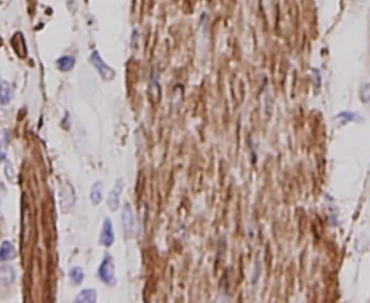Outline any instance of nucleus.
<instances>
[{
  "label": "nucleus",
  "mask_w": 370,
  "mask_h": 303,
  "mask_svg": "<svg viewBox=\"0 0 370 303\" xmlns=\"http://www.w3.org/2000/svg\"><path fill=\"white\" fill-rule=\"evenodd\" d=\"M16 255V250L14 245L9 241H5L0 246V261L13 260Z\"/></svg>",
  "instance_id": "6e6552de"
},
{
  "label": "nucleus",
  "mask_w": 370,
  "mask_h": 303,
  "mask_svg": "<svg viewBox=\"0 0 370 303\" xmlns=\"http://www.w3.org/2000/svg\"><path fill=\"white\" fill-rule=\"evenodd\" d=\"M4 158H5V154H4L3 150H2V145H0V161H3Z\"/></svg>",
  "instance_id": "2eb2a0df"
},
{
  "label": "nucleus",
  "mask_w": 370,
  "mask_h": 303,
  "mask_svg": "<svg viewBox=\"0 0 370 303\" xmlns=\"http://www.w3.org/2000/svg\"><path fill=\"white\" fill-rule=\"evenodd\" d=\"M12 45L15 49V52L17 53L19 57L24 58L27 56V48H26V41L25 38L21 32H16V34L12 38Z\"/></svg>",
  "instance_id": "423d86ee"
},
{
  "label": "nucleus",
  "mask_w": 370,
  "mask_h": 303,
  "mask_svg": "<svg viewBox=\"0 0 370 303\" xmlns=\"http://www.w3.org/2000/svg\"><path fill=\"white\" fill-rule=\"evenodd\" d=\"M121 225L125 234H132L135 228V218L133 210L130 204H125L123 207V213H121Z\"/></svg>",
  "instance_id": "7ed1b4c3"
},
{
  "label": "nucleus",
  "mask_w": 370,
  "mask_h": 303,
  "mask_svg": "<svg viewBox=\"0 0 370 303\" xmlns=\"http://www.w3.org/2000/svg\"><path fill=\"white\" fill-rule=\"evenodd\" d=\"M102 191H103V183L102 182H97L93 185L92 191H91V200L93 204H99L102 201Z\"/></svg>",
  "instance_id": "9b49d317"
},
{
  "label": "nucleus",
  "mask_w": 370,
  "mask_h": 303,
  "mask_svg": "<svg viewBox=\"0 0 370 303\" xmlns=\"http://www.w3.org/2000/svg\"><path fill=\"white\" fill-rule=\"evenodd\" d=\"M90 60H91L92 65L97 69V71L99 74H101V76L103 77L104 79L112 80L114 78L115 71L110 67H108V66L103 62V59L101 58V56H99L97 52H94L92 54Z\"/></svg>",
  "instance_id": "f257e3e1"
},
{
  "label": "nucleus",
  "mask_w": 370,
  "mask_h": 303,
  "mask_svg": "<svg viewBox=\"0 0 370 303\" xmlns=\"http://www.w3.org/2000/svg\"><path fill=\"white\" fill-rule=\"evenodd\" d=\"M361 98L364 103L368 104V105L370 106V84H367L362 87Z\"/></svg>",
  "instance_id": "4468645a"
},
{
  "label": "nucleus",
  "mask_w": 370,
  "mask_h": 303,
  "mask_svg": "<svg viewBox=\"0 0 370 303\" xmlns=\"http://www.w3.org/2000/svg\"><path fill=\"white\" fill-rule=\"evenodd\" d=\"M70 279L73 280L74 283H80L83 279H84V273H83V270L80 268H73L70 270Z\"/></svg>",
  "instance_id": "ddd939ff"
},
{
  "label": "nucleus",
  "mask_w": 370,
  "mask_h": 303,
  "mask_svg": "<svg viewBox=\"0 0 370 303\" xmlns=\"http://www.w3.org/2000/svg\"><path fill=\"white\" fill-rule=\"evenodd\" d=\"M16 278L14 269L9 266H4L0 268V284L8 286L12 284Z\"/></svg>",
  "instance_id": "0eeeda50"
},
{
  "label": "nucleus",
  "mask_w": 370,
  "mask_h": 303,
  "mask_svg": "<svg viewBox=\"0 0 370 303\" xmlns=\"http://www.w3.org/2000/svg\"><path fill=\"white\" fill-rule=\"evenodd\" d=\"M76 302L78 303H94L96 302V291L93 289H87L80 292V294L76 297Z\"/></svg>",
  "instance_id": "9d476101"
},
{
  "label": "nucleus",
  "mask_w": 370,
  "mask_h": 303,
  "mask_svg": "<svg viewBox=\"0 0 370 303\" xmlns=\"http://www.w3.org/2000/svg\"><path fill=\"white\" fill-rule=\"evenodd\" d=\"M75 66V59L71 56H64L57 60V67L62 71H68Z\"/></svg>",
  "instance_id": "f8f14e48"
},
{
  "label": "nucleus",
  "mask_w": 370,
  "mask_h": 303,
  "mask_svg": "<svg viewBox=\"0 0 370 303\" xmlns=\"http://www.w3.org/2000/svg\"><path fill=\"white\" fill-rule=\"evenodd\" d=\"M99 277L102 281L108 285H113L115 283V275H114V262L112 256H106L103 261L101 268H99Z\"/></svg>",
  "instance_id": "f03ea898"
},
{
  "label": "nucleus",
  "mask_w": 370,
  "mask_h": 303,
  "mask_svg": "<svg viewBox=\"0 0 370 303\" xmlns=\"http://www.w3.org/2000/svg\"><path fill=\"white\" fill-rule=\"evenodd\" d=\"M12 101V87L6 81L0 84V103L3 105H7Z\"/></svg>",
  "instance_id": "1a4fd4ad"
},
{
  "label": "nucleus",
  "mask_w": 370,
  "mask_h": 303,
  "mask_svg": "<svg viewBox=\"0 0 370 303\" xmlns=\"http://www.w3.org/2000/svg\"><path fill=\"white\" fill-rule=\"evenodd\" d=\"M123 187H124L123 179H119L116 181L114 189L112 192H110V194L108 196V206L112 211H116L118 208L119 198H120L121 192H123Z\"/></svg>",
  "instance_id": "20e7f679"
},
{
  "label": "nucleus",
  "mask_w": 370,
  "mask_h": 303,
  "mask_svg": "<svg viewBox=\"0 0 370 303\" xmlns=\"http://www.w3.org/2000/svg\"><path fill=\"white\" fill-rule=\"evenodd\" d=\"M99 241H101V244L104 246H109L113 244L114 231H113V227H112V222H110L109 219H106L104 221Z\"/></svg>",
  "instance_id": "39448f33"
}]
</instances>
